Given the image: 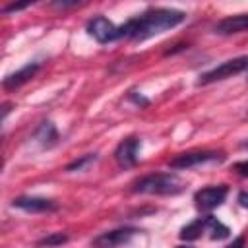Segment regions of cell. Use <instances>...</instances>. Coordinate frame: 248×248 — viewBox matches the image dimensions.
<instances>
[{
    "instance_id": "1",
    "label": "cell",
    "mask_w": 248,
    "mask_h": 248,
    "mask_svg": "<svg viewBox=\"0 0 248 248\" xmlns=\"http://www.w3.org/2000/svg\"><path fill=\"white\" fill-rule=\"evenodd\" d=\"M186 19V14L180 10L170 8H149L143 14L130 17L124 25L118 27V39H132V41H145L155 37L163 31H169L180 25Z\"/></svg>"
},
{
    "instance_id": "2",
    "label": "cell",
    "mask_w": 248,
    "mask_h": 248,
    "mask_svg": "<svg viewBox=\"0 0 248 248\" xmlns=\"http://www.w3.org/2000/svg\"><path fill=\"white\" fill-rule=\"evenodd\" d=\"M136 194H155V196H176L184 190L182 180L172 172H153L138 178L132 188Z\"/></svg>"
},
{
    "instance_id": "3",
    "label": "cell",
    "mask_w": 248,
    "mask_h": 248,
    "mask_svg": "<svg viewBox=\"0 0 248 248\" xmlns=\"http://www.w3.org/2000/svg\"><path fill=\"white\" fill-rule=\"evenodd\" d=\"M246 70H248V56H238V58L227 60V62L211 68L209 72H203L198 79V85H207V83H213V81H219V79H227V78L238 76Z\"/></svg>"
},
{
    "instance_id": "4",
    "label": "cell",
    "mask_w": 248,
    "mask_h": 248,
    "mask_svg": "<svg viewBox=\"0 0 248 248\" xmlns=\"http://www.w3.org/2000/svg\"><path fill=\"white\" fill-rule=\"evenodd\" d=\"M225 155L221 151H188V153H178L169 161L170 169H194L205 163H219L223 161Z\"/></svg>"
},
{
    "instance_id": "5",
    "label": "cell",
    "mask_w": 248,
    "mask_h": 248,
    "mask_svg": "<svg viewBox=\"0 0 248 248\" xmlns=\"http://www.w3.org/2000/svg\"><path fill=\"white\" fill-rule=\"evenodd\" d=\"M140 231L134 227H120V229H112V231H105L99 236L93 238L91 248H118L126 242L132 240V236H136Z\"/></svg>"
},
{
    "instance_id": "6",
    "label": "cell",
    "mask_w": 248,
    "mask_h": 248,
    "mask_svg": "<svg viewBox=\"0 0 248 248\" xmlns=\"http://www.w3.org/2000/svg\"><path fill=\"white\" fill-rule=\"evenodd\" d=\"M229 194V188L225 184H219V186H205L202 190H198L194 194V202H196V207L202 209V211H209V209H215L219 207L225 198Z\"/></svg>"
},
{
    "instance_id": "7",
    "label": "cell",
    "mask_w": 248,
    "mask_h": 248,
    "mask_svg": "<svg viewBox=\"0 0 248 248\" xmlns=\"http://www.w3.org/2000/svg\"><path fill=\"white\" fill-rule=\"evenodd\" d=\"M87 31L97 43H110L118 39V27L105 16H95L87 21Z\"/></svg>"
},
{
    "instance_id": "8",
    "label": "cell",
    "mask_w": 248,
    "mask_h": 248,
    "mask_svg": "<svg viewBox=\"0 0 248 248\" xmlns=\"http://www.w3.org/2000/svg\"><path fill=\"white\" fill-rule=\"evenodd\" d=\"M138 149H140V140L138 138H126L118 143L116 151H114V159L120 167L130 169L138 163Z\"/></svg>"
},
{
    "instance_id": "9",
    "label": "cell",
    "mask_w": 248,
    "mask_h": 248,
    "mask_svg": "<svg viewBox=\"0 0 248 248\" xmlns=\"http://www.w3.org/2000/svg\"><path fill=\"white\" fill-rule=\"evenodd\" d=\"M14 207L17 209H23V211H29V213H45V211H54L56 209V203L52 200H46V198H35V196H21V198H16L12 202Z\"/></svg>"
},
{
    "instance_id": "10",
    "label": "cell",
    "mask_w": 248,
    "mask_h": 248,
    "mask_svg": "<svg viewBox=\"0 0 248 248\" xmlns=\"http://www.w3.org/2000/svg\"><path fill=\"white\" fill-rule=\"evenodd\" d=\"M39 68H41L39 62H29V64H25V66L19 68L17 72H14V74H10V76L4 78V87H6V89H17V87H21L23 83H27V81L39 72Z\"/></svg>"
},
{
    "instance_id": "11",
    "label": "cell",
    "mask_w": 248,
    "mask_h": 248,
    "mask_svg": "<svg viewBox=\"0 0 248 248\" xmlns=\"http://www.w3.org/2000/svg\"><path fill=\"white\" fill-rule=\"evenodd\" d=\"M248 29V14H234L229 17H223L215 25V33L219 35H232V33H242Z\"/></svg>"
},
{
    "instance_id": "12",
    "label": "cell",
    "mask_w": 248,
    "mask_h": 248,
    "mask_svg": "<svg viewBox=\"0 0 248 248\" xmlns=\"http://www.w3.org/2000/svg\"><path fill=\"white\" fill-rule=\"evenodd\" d=\"M205 232H209V238H211V240H223V238H227V236L231 234L229 227L223 225V223H221L217 217H213V215H205Z\"/></svg>"
},
{
    "instance_id": "13",
    "label": "cell",
    "mask_w": 248,
    "mask_h": 248,
    "mask_svg": "<svg viewBox=\"0 0 248 248\" xmlns=\"http://www.w3.org/2000/svg\"><path fill=\"white\" fill-rule=\"evenodd\" d=\"M35 138L39 140V143H41L43 147H52V145L58 141V132H56V128H54L52 122H43V124L39 126Z\"/></svg>"
},
{
    "instance_id": "14",
    "label": "cell",
    "mask_w": 248,
    "mask_h": 248,
    "mask_svg": "<svg viewBox=\"0 0 248 248\" xmlns=\"http://www.w3.org/2000/svg\"><path fill=\"white\" fill-rule=\"evenodd\" d=\"M203 232H205V217H198V219H194L192 223H188L186 227H182L178 236H180L182 240H196V238H200Z\"/></svg>"
},
{
    "instance_id": "15",
    "label": "cell",
    "mask_w": 248,
    "mask_h": 248,
    "mask_svg": "<svg viewBox=\"0 0 248 248\" xmlns=\"http://www.w3.org/2000/svg\"><path fill=\"white\" fill-rule=\"evenodd\" d=\"M64 242H68V234H64V232H50V234H46V236L37 240V248H54V246H60Z\"/></svg>"
},
{
    "instance_id": "16",
    "label": "cell",
    "mask_w": 248,
    "mask_h": 248,
    "mask_svg": "<svg viewBox=\"0 0 248 248\" xmlns=\"http://www.w3.org/2000/svg\"><path fill=\"white\" fill-rule=\"evenodd\" d=\"M95 159H97V155H95V153H87V155H83V157H79V159L72 161L70 165H66V170H68V172H74V170H81L85 165L93 163Z\"/></svg>"
},
{
    "instance_id": "17",
    "label": "cell",
    "mask_w": 248,
    "mask_h": 248,
    "mask_svg": "<svg viewBox=\"0 0 248 248\" xmlns=\"http://www.w3.org/2000/svg\"><path fill=\"white\" fill-rule=\"evenodd\" d=\"M240 176H248V161H240V163H234L232 167Z\"/></svg>"
},
{
    "instance_id": "18",
    "label": "cell",
    "mask_w": 248,
    "mask_h": 248,
    "mask_svg": "<svg viewBox=\"0 0 248 248\" xmlns=\"http://www.w3.org/2000/svg\"><path fill=\"white\" fill-rule=\"evenodd\" d=\"M246 246V238L244 236H238V238H234L229 246H225V248H244Z\"/></svg>"
},
{
    "instance_id": "19",
    "label": "cell",
    "mask_w": 248,
    "mask_h": 248,
    "mask_svg": "<svg viewBox=\"0 0 248 248\" xmlns=\"http://www.w3.org/2000/svg\"><path fill=\"white\" fill-rule=\"evenodd\" d=\"M29 4H10V6H6L2 12L4 14H10V12H17V10H23V8H27Z\"/></svg>"
},
{
    "instance_id": "20",
    "label": "cell",
    "mask_w": 248,
    "mask_h": 248,
    "mask_svg": "<svg viewBox=\"0 0 248 248\" xmlns=\"http://www.w3.org/2000/svg\"><path fill=\"white\" fill-rule=\"evenodd\" d=\"M238 203H240L242 207H248V194H246V192H240V194H238Z\"/></svg>"
},
{
    "instance_id": "21",
    "label": "cell",
    "mask_w": 248,
    "mask_h": 248,
    "mask_svg": "<svg viewBox=\"0 0 248 248\" xmlns=\"http://www.w3.org/2000/svg\"><path fill=\"white\" fill-rule=\"evenodd\" d=\"M176 248H190V246H176Z\"/></svg>"
},
{
    "instance_id": "22",
    "label": "cell",
    "mask_w": 248,
    "mask_h": 248,
    "mask_svg": "<svg viewBox=\"0 0 248 248\" xmlns=\"http://www.w3.org/2000/svg\"><path fill=\"white\" fill-rule=\"evenodd\" d=\"M246 145H248V143H246Z\"/></svg>"
}]
</instances>
